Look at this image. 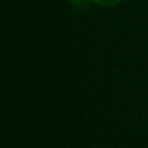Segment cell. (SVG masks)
<instances>
[{
    "instance_id": "cell-1",
    "label": "cell",
    "mask_w": 148,
    "mask_h": 148,
    "mask_svg": "<svg viewBox=\"0 0 148 148\" xmlns=\"http://www.w3.org/2000/svg\"><path fill=\"white\" fill-rule=\"evenodd\" d=\"M69 1L72 3V5L77 10H79V12H84V10L88 9L90 3H91L92 0H69Z\"/></svg>"
},
{
    "instance_id": "cell-2",
    "label": "cell",
    "mask_w": 148,
    "mask_h": 148,
    "mask_svg": "<svg viewBox=\"0 0 148 148\" xmlns=\"http://www.w3.org/2000/svg\"><path fill=\"white\" fill-rule=\"evenodd\" d=\"M92 1L100 7H114V5L120 4L122 0H92Z\"/></svg>"
}]
</instances>
